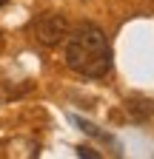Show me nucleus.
Masks as SVG:
<instances>
[{
	"label": "nucleus",
	"instance_id": "obj_1",
	"mask_svg": "<svg viewBox=\"0 0 154 159\" xmlns=\"http://www.w3.org/2000/svg\"><path fill=\"white\" fill-rule=\"evenodd\" d=\"M66 66L89 80H100L114 66V51L111 43L100 26L80 23L66 37Z\"/></svg>",
	"mask_w": 154,
	"mask_h": 159
},
{
	"label": "nucleus",
	"instance_id": "obj_2",
	"mask_svg": "<svg viewBox=\"0 0 154 159\" xmlns=\"http://www.w3.org/2000/svg\"><path fill=\"white\" fill-rule=\"evenodd\" d=\"M69 17L63 11H43V14H37L31 20V34L34 40L40 46L46 48H54V46H60L63 40L69 37Z\"/></svg>",
	"mask_w": 154,
	"mask_h": 159
},
{
	"label": "nucleus",
	"instance_id": "obj_3",
	"mask_svg": "<svg viewBox=\"0 0 154 159\" xmlns=\"http://www.w3.org/2000/svg\"><path fill=\"white\" fill-rule=\"evenodd\" d=\"M69 119H71V122H74L77 128H80L83 134H89V136H94V139H100V142H106V145H111V148H114V153H120V142H117V139H114L111 134H106V131H100L97 125H91V122H89V119H80V116H77V114H71Z\"/></svg>",
	"mask_w": 154,
	"mask_h": 159
},
{
	"label": "nucleus",
	"instance_id": "obj_4",
	"mask_svg": "<svg viewBox=\"0 0 154 159\" xmlns=\"http://www.w3.org/2000/svg\"><path fill=\"white\" fill-rule=\"evenodd\" d=\"M126 114L134 122H146L148 116H154V102L151 99H128L126 102Z\"/></svg>",
	"mask_w": 154,
	"mask_h": 159
},
{
	"label": "nucleus",
	"instance_id": "obj_5",
	"mask_svg": "<svg viewBox=\"0 0 154 159\" xmlns=\"http://www.w3.org/2000/svg\"><path fill=\"white\" fill-rule=\"evenodd\" d=\"M77 156L80 159H100V151H94L91 145H77Z\"/></svg>",
	"mask_w": 154,
	"mask_h": 159
},
{
	"label": "nucleus",
	"instance_id": "obj_6",
	"mask_svg": "<svg viewBox=\"0 0 154 159\" xmlns=\"http://www.w3.org/2000/svg\"><path fill=\"white\" fill-rule=\"evenodd\" d=\"M6 3H9V0H0V9H3V6H6Z\"/></svg>",
	"mask_w": 154,
	"mask_h": 159
}]
</instances>
